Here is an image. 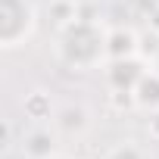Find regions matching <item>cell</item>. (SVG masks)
Here are the masks:
<instances>
[{
  "label": "cell",
  "mask_w": 159,
  "mask_h": 159,
  "mask_svg": "<svg viewBox=\"0 0 159 159\" xmlns=\"http://www.w3.org/2000/svg\"><path fill=\"white\" fill-rule=\"evenodd\" d=\"M56 56L72 72L103 69V62H106V31H103V25L94 22V19H81L78 16L75 22L59 28Z\"/></svg>",
  "instance_id": "obj_1"
},
{
  "label": "cell",
  "mask_w": 159,
  "mask_h": 159,
  "mask_svg": "<svg viewBox=\"0 0 159 159\" xmlns=\"http://www.w3.org/2000/svg\"><path fill=\"white\" fill-rule=\"evenodd\" d=\"M38 31V10L31 0H0V47L16 50Z\"/></svg>",
  "instance_id": "obj_2"
},
{
  "label": "cell",
  "mask_w": 159,
  "mask_h": 159,
  "mask_svg": "<svg viewBox=\"0 0 159 159\" xmlns=\"http://www.w3.org/2000/svg\"><path fill=\"white\" fill-rule=\"evenodd\" d=\"M150 72V62L134 53V56H122V59H106L103 62V78L109 91H134L137 81Z\"/></svg>",
  "instance_id": "obj_3"
},
{
  "label": "cell",
  "mask_w": 159,
  "mask_h": 159,
  "mask_svg": "<svg viewBox=\"0 0 159 159\" xmlns=\"http://www.w3.org/2000/svg\"><path fill=\"white\" fill-rule=\"evenodd\" d=\"M91 128V112L81 103H66L53 112V131L62 137H81Z\"/></svg>",
  "instance_id": "obj_4"
},
{
  "label": "cell",
  "mask_w": 159,
  "mask_h": 159,
  "mask_svg": "<svg viewBox=\"0 0 159 159\" xmlns=\"http://www.w3.org/2000/svg\"><path fill=\"white\" fill-rule=\"evenodd\" d=\"M134 53H140V34H134L125 25L106 31V59H122V56H134Z\"/></svg>",
  "instance_id": "obj_5"
},
{
  "label": "cell",
  "mask_w": 159,
  "mask_h": 159,
  "mask_svg": "<svg viewBox=\"0 0 159 159\" xmlns=\"http://www.w3.org/2000/svg\"><path fill=\"white\" fill-rule=\"evenodd\" d=\"M134 94V109H140V112H156L159 109V72L156 69H150L140 81H137V88L131 91Z\"/></svg>",
  "instance_id": "obj_6"
},
{
  "label": "cell",
  "mask_w": 159,
  "mask_h": 159,
  "mask_svg": "<svg viewBox=\"0 0 159 159\" xmlns=\"http://www.w3.org/2000/svg\"><path fill=\"white\" fill-rule=\"evenodd\" d=\"M53 143H56V131H50V128H34V131L25 134V140H22V153L31 156V159H47V156L56 153Z\"/></svg>",
  "instance_id": "obj_7"
},
{
  "label": "cell",
  "mask_w": 159,
  "mask_h": 159,
  "mask_svg": "<svg viewBox=\"0 0 159 159\" xmlns=\"http://www.w3.org/2000/svg\"><path fill=\"white\" fill-rule=\"evenodd\" d=\"M25 116L34 119V122H44V119H53V103L44 91H34L25 97Z\"/></svg>",
  "instance_id": "obj_8"
},
{
  "label": "cell",
  "mask_w": 159,
  "mask_h": 159,
  "mask_svg": "<svg viewBox=\"0 0 159 159\" xmlns=\"http://www.w3.org/2000/svg\"><path fill=\"white\" fill-rule=\"evenodd\" d=\"M106 159H147V150L140 143H134V140H119L106 153Z\"/></svg>",
  "instance_id": "obj_9"
},
{
  "label": "cell",
  "mask_w": 159,
  "mask_h": 159,
  "mask_svg": "<svg viewBox=\"0 0 159 159\" xmlns=\"http://www.w3.org/2000/svg\"><path fill=\"white\" fill-rule=\"evenodd\" d=\"M50 13L56 16V25H59V28H66L69 22L78 19V7L72 3V0H53V3H50Z\"/></svg>",
  "instance_id": "obj_10"
},
{
  "label": "cell",
  "mask_w": 159,
  "mask_h": 159,
  "mask_svg": "<svg viewBox=\"0 0 159 159\" xmlns=\"http://www.w3.org/2000/svg\"><path fill=\"white\" fill-rule=\"evenodd\" d=\"M147 131H150V137L159 143V109H156V112H150V119H147Z\"/></svg>",
  "instance_id": "obj_11"
},
{
  "label": "cell",
  "mask_w": 159,
  "mask_h": 159,
  "mask_svg": "<svg viewBox=\"0 0 159 159\" xmlns=\"http://www.w3.org/2000/svg\"><path fill=\"white\" fill-rule=\"evenodd\" d=\"M150 69H156V72H159V50L153 53V59H150Z\"/></svg>",
  "instance_id": "obj_12"
},
{
  "label": "cell",
  "mask_w": 159,
  "mask_h": 159,
  "mask_svg": "<svg viewBox=\"0 0 159 159\" xmlns=\"http://www.w3.org/2000/svg\"><path fill=\"white\" fill-rule=\"evenodd\" d=\"M47 159H69V156H62V153H53V156H47Z\"/></svg>",
  "instance_id": "obj_13"
}]
</instances>
